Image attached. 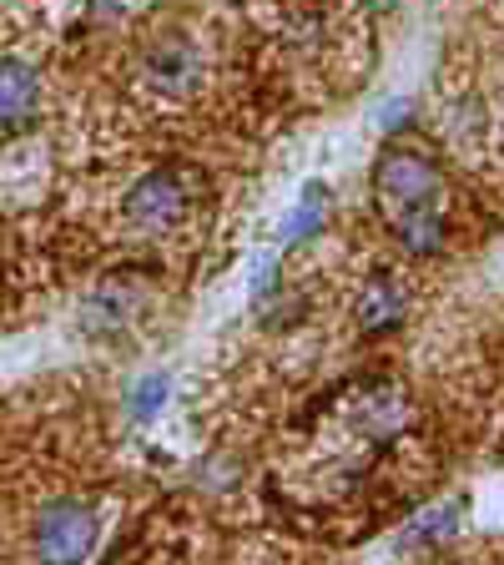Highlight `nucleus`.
<instances>
[{
  "instance_id": "7ed1b4c3",
  "label": "nucleus",
  "mask_w": 504,
  "mask_h": 565,
  "mask_svg": "<svg viewBox=\"0 0 504 565\" xmlns=\"http://www.w3.org/2000/svg\"><path fill=\"white\" fill-rule=\"evenodd\" d=\"M187 212V188L176 172H147L137 188L127 192V217L147 233H162Z\"/></svg>"
},
{
  "instance_id": "f03ea898",
  "label": "nucleus",
  "mask_w": 504,
  "mask_h": 565,
  "mask_svg": "<svg viewBox=\"0 0 504 565\" xmlns=\"http://www.w3.org/2000/svg\"><path fill=\"white\" fill-rule=\"evenodd\" d=\"M96 551V510L82 500H56L35 515V555L41 565H82Z\"/></svg>"
},
{
  "instance_id": "f257e3e1",
  "label": "nucleus",
  "mask_w": 504,
  "mask_h": 565,
  "mask_svg": "<svg viewBox=\"0 0 504 565\" xmlns=\"http://www.w3.org/2000/svg\"><path fill=\"white\" fill-rule=\"evenodd\" d=\"M374 202L409 253L429 258L444 247V188H439V167L423 152L388 147L374 167Z\"/></svg>"
},
{
  "instance_id": "9b49d317",
  "label": "nucleus",
  "mask_w": 504,
  "mask_h": 565,
  "mask_svg": "<svg viewBox=\"0 0 504 565\" xmlns=\"http://www.w3.org/2000/svg\"><path fill=\"white\" fill-rule=\"evenodd\" d=\"M404 117H409V102H394V106L384 111V127L394 131V121H404Z\"/></svg>"
},
{
  "instance_id": "9d476101",
  "label": "nucleus",
  "mask_w": 504,
  "mask_h": 565,
  "mask_svg": "<svg viewBox=\"0 0 504 565\" xmlns=\"http://www.w3.org/2000/svg\"><path fill=\"white\" fill-rule=\"evenodd\" d=\"M162 404H167V374H147L137 384V394H131V414H137V419H152Z\"/></svg>"
},
{
  "instance_id": "6e6552de",
  "label": "nucleus",
  "mask_w": 504,
  "mask_h": 565,
  "mask_svg": "<svg viewBox=\"0 0 504 565\" xmlns=\"http://www.w3.org/2000/svg\"><path fill=\"white\" fill-rule=\"evenodd\" d=\"M323 217H329V192H323V188H308L303 202L293 207V217L282 223V243H303V237H313L318 227H323Z\"/></svg>"
},
{
  "instance_id": "20e7f679",
  "label": "nucleus",
  "mask_w": 504,
  "mask_h": 565,
  "mask_svg": "<svg viewBox=\"0 0 504 565\" xmlns=\"http://www.w3.org/2000/svg\"><path fill=\"white\" fill-rule=\"evenodd\" d=\"M202 76V56L197 46H192L187 35H162V41H152V51H147V82L157 86V92H192Z\"/></svg>"
},
{
  "instance_id": "1a4fd4ad",
  "label": "nucleus",
  "mask_w": 504,
  "mask_h": 565,
  "mask_svg": "<svg viewBox=\"0 0 504 565\" xmlns=\"http://www.w3.org/2000/svg\"><path fill=\"white\" fill-rule=\"evenodd\" d=\"M454 525H459V505H439V510H429V515L414 520L404 541H409V545H423V541H449V535H454Z\"/></svg>"
},
{
  "instance_id": "0eeeda50",
  "label": "nucleus",
  "mask_w": 504,
  "mask_h": 565,
  "mask_svg": "<svg viewBox=\"0 0 504 565\" xmlns=\"http://www.w3.org/2000/svg\"><path fill=\"white\" fill-rule=\"evenodd\" d=\"M127 313H131V288L127 282H101L92 294V303H86V323H92L96 333H106V329H121L127 323Z\"/></svg>"
},
{
  "instance_id": "39448f33",
  "label": "nucleus",
  "mask_w": 504,
  "mask_h": 565,
  "mask_svg": "<svg viewBox=\"0 0 504 565\" xmlns=\"http://www.w3.org/2000/svg\"><path fill=\"white\" fill-rule=\"evenodd\" d=\"M404 313H409V294H404V282L394 273H374L364 282V294H358V323L368 333H388L399 329Z\"/></svg>"
},
{
  "instance_id": "423d86ee",
  "label": "nucleus",
  "mask_w": 504,
  "mask_h": 565,
  "mask_svg": "<svg viewBox=\"0 0 504 565\" xmlns=\"http://www.w3.org/2000/svg\"><path fill=\"white\" fill-rule=\"evenodd\" d=\"M35 96H41V76L31 66H21V61H6L0 66V121H6V131L25 127Z\"/></svg>"
}]
</instances>
